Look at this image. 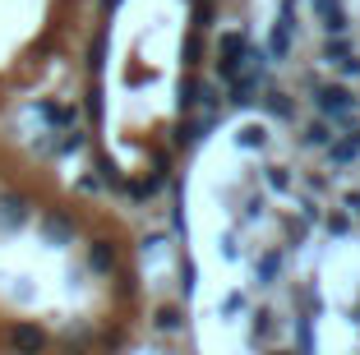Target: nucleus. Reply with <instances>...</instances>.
Listing matches in <instances>:
<instances>
[{
    "label": "nucleus",
    "instance_id": "1",
    "mask_svg": "<svg viewBox=\"0 0 360 355\" xmlns=\"http://www.w3.org/2000/svg\"><path fill=\"white\" fill-rule=\"evenodd\" d=\"M180 157L203 355H360V0H250Z\"/></svg>",
    "mask_w": 360,
    "mask_h": 355
},
{
    "label": "nucleus",
    "instance_id": "2",
    "mask_svg": "<svg viewBox=\"0 0 360 355\" xmlns=\"http://www.w3.org/2000/svg\"><path fill=\"white\" fill-rule=\"evenodd\" d=\"M143 314L120 203L37 143L0 134V355H125Z\"/></svg>",
    "mask_w": 360,
    "mask_h": 355
},
{
    "label": "nucleus",
    "instance_id": "3",
    "mask_svg": "<svg viewBox=\"0 0 360 355\" xmlns=\"http://www.w3.org/2000/svg\"><path fill=\"white\" fill-rule=\"evenodd\" d=\"M217 0H102L88 32V153L102 180L176 176L212 106Z\"/></svg>",
    "mask_w": 360,
    "mask_h": 355
}]
</instances>
